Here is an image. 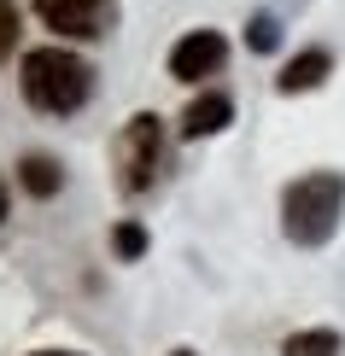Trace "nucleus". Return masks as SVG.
<instances>
[{
  "label": "nucleus",
  "mask_w": 345,
  "mask_h": 356,
  "mask_svg": "<svg viewBox=\"0 0 345 356\" xmlns=\"http://www.w3.org/2000/svg\"><path fill=\"white\" fill-rule=\"evenodd\" d=\"M158 164H164V123H158L153 111H141V117H129L123 140H117V170H123V187H129V193L153 187V181H158Z\"/></svg>",
  "instance_id": "obj_3"
},
{
  "label": "nucleus",
  "mask_w": 345,
  "mask_h": 356,
  "mask_svg": "<svg viewBox=\"0 0 345 356\" xmlns=\"http://www.w3.org/2000/svg\"><path fill=\"white\" fill-rule=\"evenodd\" d=\"M112 245H117V257H123V263H135L146 251V228H141V222H123V228L112 234Z\"/></svg>",
  "instance_id": "obj_10"
},
{
  "label": "nucleus",
  "mask_w": 345,
  "mask_h": 356,
  "mask_svg": "<svg viewBox=\"0 0 345 356\" xmlns=\"http://www.w3.org/2000/svg\"><path fill=\"white\" fill-rule=\"evenodd\" d=\"M229 117H234V99H229V94H199V99L182 111V135H187V140L217 135V129H229Z\"/></svg>",
  "instance_id": "obj_7"
},
{
  "label": "nucleus",
  "mask_w": 345,
  "mask_h": 356,
  "mask_svg": "<svg viewBox=\"0 0 345 356\" xmlns=\"http://www.w3.org/2000/svg\"><path fill=\"white\" fill-rule=\"evenodd\" d=\"M18 181L36 193V199H53V193H59V181H65V170H59L47 152H29L24 164H18Z\"/></svg>",
  "instance_id": "obj_8"
},
{
  "label": "nucleus",
  "mask_w": 345,
  "mask_h": 356,
  "mask_svg": "<svg viewBox=\"0 0 345 356\" xmlns=\"http://www.w3.org/2000/svg\"><path fill=\"white\" fill-rule=\"evenodd\" d=\"M176 356H193V350H176Z\"/></svg>",
  "instance_id": "obj_15"
},
{
  "label": "nucleus",
  "mask_w": 345,
  "mask_h": 356,
  "mask_svg": "<svg viewBox=\"0 0 345 356\" xmlns=\"http://www.w3.org/2000/svg\"><path fill=\"white\" fill-rule=\"evenodd\" d=\"M36 356H77V350H36Z\"/></svg>",
  "instance_id": "obj_13"
},
{
  "label": "nucleus",
  "mask_w": 345,
  "mask_h": 356,
  "mask_svg": "<svg viewBox=\"0 0 345 356\" xmlns=\"http://www.w3.org/2000/svg\"><path fill=\"white\" fill-rule=\"evenodd\" d=\"M252 47H275V18H252Z\"/></svg>",
  "instance_id": "obj_12"
},
{
  "label": "nucleus",
  "mask_w": 345,
  "mask_h": 356,
  "mask_svg": "<svg viewBox=\"0 0 345 356\" xmlns=\"http://www.w3.org/2000/svg\"><path fill=\"white\" fill-rule=\"evenodd\" d=\"M328 70H334V58H328L322 47H310V53H298V58H287V65H281L275 88H281V94H310V88H322Z\"/></svg>",
  "instance_id": "obj_6"
},
{
  "label": "nucleus",
  "mask_w": 345,
  "mask_h": 356,
  "mask_svg": "<svg viewBox=\"0 0 345 356\" xmlns=\"http://www.w3.org/2000/svg\"><path fill=\"white\" fill-rule=\"evenodd\" d=\"M0 222H6V187H0Z\"/></svg>",
  "instance_id": "obj_14"
},
{
  "label": "nucleus",
  "mask_w": 345,
  "mask_h": 356,
  "mask_svg": "<svg viewBox=\"0 0 345 356\" xmlns=\"http://www.w3.org/2000/svg\"><path fill=\"white\" fill-rule=\"evenodd\" d=\"M18 24H24L18 0H0V58H12V47H18Z\"/></svg>",
  "instance_id": "obj_11"
},
{
  "label": "nucleus",
  "mask_w": 345,
  "mask_h": 356,
  "mask_svg": "<svg viewBox=\"0 0 345 356\" xmlns=\"http://www.w3.org/2000/svg\"><path fill=\"white\" fill-rule=\"evenodd\" d=\"M222 58H229V41L217 35V29H193L170 47V76L176 82H199V76H217Z\"/></svg>",
  "instance_id": "obj_5"
},
{
  "label": "nucleus",
  "mask_w": 345,
  "mask_h": 356,
  "mask_svg": "<svg viewBox=\"0 0 345 356\" xmlns=\"http://www.w3.org/2000/svg\"><path fill=\"white\" fill-rule=\"evenodd\" d=\"M339 216H345V175H334V170L298 175L281 193V234L293 245H328L339 234Z\"/></svg>",
  "instance_id": "obj_1"
},
{
  "label": "nucleus",
  "mask_w": 345,
  "mask_h": 356,
  "mask_svg": "<svg viewBox=\"0 0 345 356\" xmlns=\"http://www.w3.org/2000/svg\"><path fill=\"white\" fill-rule=\"evenodd\" d=\"M24 99L36 111H53V117H65V111H77L82 99H88V88H94V70L82 65L77 53H65V47H36L24 58Z\"/></svg>",
  "instance_id": "obj_2"
},
{
  "label": "nucleus",
  "mask_w": 345,
  "mask_h": 356,
  "mask_svg": "<svg viewBox=\"0 0 345 356\" xmlns=\"http://www.w3.org/2000/svg\"><path fill=\"white\" fill-rule=\"evenodd\" d=\"M281 356H339V333L334 327H305L281 339Z\"/></svg>",
  "instance_id": "obj_9"
},
{
  "label": "nucleus",
  "mask_w": 345,
  "mask_h": 356,
  "mask_svg": "<svg viewBox=\"0 0 345 356\" xmlns=\"http://www.w3.org/2000/svg\"><path fill=\"white\" fill-rule=\"evenodd\" d=\"M36 18L53 29V35H70V41H94L117 24V6L112 0H36Z\"/></svg>",
  "instance_id": "obj_4"
}]
</instances>
